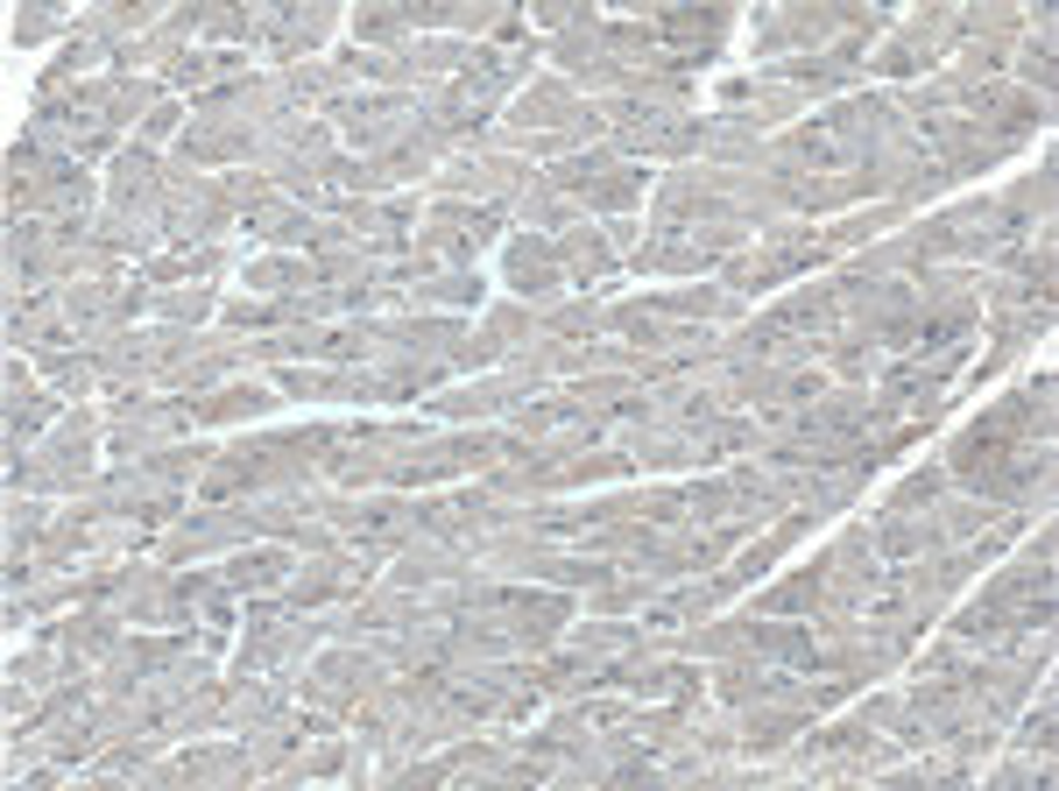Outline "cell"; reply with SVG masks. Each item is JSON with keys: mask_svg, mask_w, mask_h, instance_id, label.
<instances>
[{"mask_svg": "<svg viewBox=\"0 0 1059 791\" xmlns=\"http://www.w3.org/2000/svg\"><path fill=\"white\" fill-rule=\"evenodd\" d=\"M813 601H820V580L805 572V580H791L784 593H770V615H784V608H813Z\"/></svg>", "mask_w": 1059, "mask_h": 791, "instance_id": "obj_4", "label": "cell"}, {"mask_svg": "<svg viewBox=\"0 0 1059 791\" xmlns=\"http://www.w3.org/2000/svg\"><path fill=\"white\" fill-rule=\"evenodd\" d=\"M283 566H290L283 552H241L234 558V587H276V580H283Z\"/></svg>", "mask_w": 1059, "mask_h": 791, "instance_id": "obj_2", "label": "cell"}, {"mask_svg": "<svg viewBox=\"0 0 1059 791\" xmlns=\"http://www.w3.org/2000/svg\"><path fill=\"white\" fill-rule=\"evenodd\" d=\"M862 142H869L862 107H840V113H820V121L799 135V156L813 163V170H855V163H862Z\"/></svg>", "mask_w": 1059, "mask_h": 791, "instance_id": "obj_1", "label": "cell"}, {"mask_svg": "<svg viewBox=\"0 0 1059 791\" xmlns=\"http://www.w3.org/2000/svg\"><path fill=\"white\" fill-rule=\"evenodd\" d=\"M516 283H523V290H544V283H551V255H544V247H516Z\"/></svg>", "mask_w": 1059, "mask_h": 791, "instance_id": "obj_3", "label": "cell"}]
</instances>
